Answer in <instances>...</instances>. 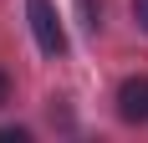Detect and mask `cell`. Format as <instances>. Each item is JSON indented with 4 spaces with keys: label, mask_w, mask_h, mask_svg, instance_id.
Returning <instances> with one entry per match:
<instances>
[{
    "label": "cell",
    "mask_w": 148,
    "mask_h": 143,
    "mask_svg": "<svg viewBox=\"0 0 148 143\" xmlns=\"http://www.w3.org/2000/svg\"><path fill=\"white\" fill-rule=\"evenodd\" d=\"M31 10V31H36V46H41L46 56H61L66 51V31H61V15L51 0H26Z\"/></svg>",
    "instance_id": "obj_1"
},
{
    "label": "cell",
    "mask_w": 148,
    "mask_h": 143,
    "mask_svg": "<svg viewBox=\"0 0 148 143\" xmlns=\"http://www.w3.org/2000/svg\"><path fill=\"white\" fill-rule=\"evenodd\" d=\"M118 118L123 123H148V77H128L118 87Z\"/></svg>",
    "instance_id": "obj_2"
},
{
    "label": "cell",
    "mask_w": 148,
    "mask_h": 143,
    "mask_svg": "<svg viewBox=\"0 0 148 143\" xmlns=\"http://www.w3.org/2000/svg\"><path fill=\"white\" fill-rule=\"evenodd\" d=\"M133 15H138V26L148 31V0H133Z\"/></svg>",
    "instance_id": "obj_3"
},
{
    "label": "cell",
    "mask_w": 148,
    "mask_h": 143,
    "mask_svg": "<svg viewBox=\"0 0 148 143\" xmlns=\"http://www.w3.org/2000/svg\"><path fill=\"white\" fill-rule=\"evenodd\" d=\"M5 102H10V77L0 72V107H5Z\"/></svg>",
    "instance_id": "obj_4"
}]
</instances>
